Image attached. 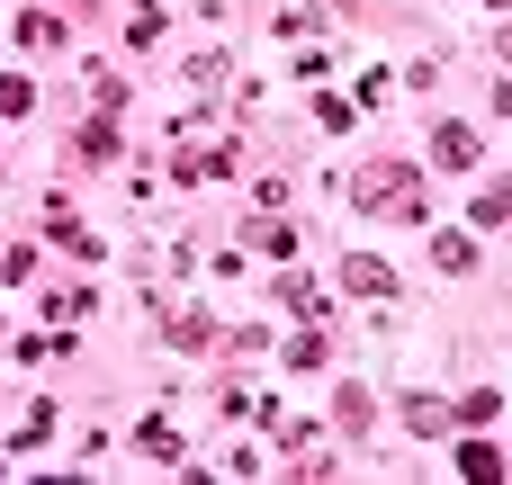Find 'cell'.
I'll return each instance as SVG.
<instances>
[{"label":"cell","mask_w":512,"mask_h":485,"mask_svg":"<svg viewBox=\"0 0 512 485\" xmlns=\"http://www.w3.org/2000/svg\"><path fill=\"white\" fill-rule=\"evenodd\" d=\"M450 423H459V414H450V405H432V396H414V405H405V432H423V441H441Z\"/></svg>","instance_id":"7a4b0ae2"},{"label":"cell","mask_w":512,"mask_h":485,"mask_svg":"<svg viewBox=\"0 0 512 485\" xmlns=\"http://www.w3.org/2000/svg\"><path fill=\"white\" fill-rule=\"evenodd\" d=\"M504 54H512V27H504Z\"/></svg>","instance_id":"52a82bcc"},{"label":"cell","mask_w":512,"mask_h":485,"mask_svg":"<svg viewBox=\"0 0 512 485\" xmlns=\"http://www.w3.org/2000/svg\"><path fill=\"white\" fill-rule=\"evenodd\" d=\"M504 216H512V180H495V189L477 198V225H504Z\"/></svg>","instance_id":"277c9868"},{"label":"cell","mask_w":512,"mask_h":485,"mask_svg":"<svg viewBox=\"0 0 512 485\" xmlns=\"http://www.w3.org/2000/svg\"><path fill=\"white\" fill-rule=\"evenodd\" d=\"M342 279H351V288H360V297H387V270H378V261H351V270H342Z\"/></svg>","instance_id":"5b68a950"},{"label":"cell","mask_w":512,"mask_h":485,"mask_svg":"<svg viewBox=\"0 0 512 485\" xmlns=\"http://www.w3.org/2000/svg\"><path fill=\"white\" fill-rule=\"evenodd\" d=\"M360 198H369V216H423V180H414L405 162L360 171Z\"/></svg>","instance_id":"6da1fadb"},{"label":"cell","mask_w":512,"mask_h":485,"mask_svg":"<svg viewBox=\"0 0 512 485\" xmlns=\"http://www.w3.org/2000/svg\"><path fill=\"white\" fill-rule=\"evenodd\" d=\"M432 153H441L450 171H468V162H477V135H468V126H441V144H432Z\"/></svg>","instance_id":"3957f363"},{"label":"cell","mask_w":512,"mask_h":485,"mask_svg":"<svg viewBox=\"0 0 512 485\" xmlns=\"http://www.w3.org/2000/svg\"><path fill=\"white\" fill-rule=\"evenodd\" d=\"M495 9H512V0H495Z\"/></svg>","instance_id":"ba28073f"},{"label":"cell","mask_w":512,"mask_h":485,"mask_svg":"<svg viewBox=\"0 0 512 485\" xmlns=\"http://www.w3.org/2000/svg\"><path fill=\"white\" fill-rule=\"evenodd\" d=\"M459 468H468V477H504V459H495L486 441H468V450H459Z\"/></svg>","instance_id":"8992f818"}]
</instances>
